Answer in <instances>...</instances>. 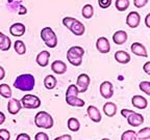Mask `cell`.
Segmentation results:
<instances>
[{
    "instance_id": "1",
    "label": "cell",
    "mask_w": 150,
    "mask_h": 140,
    "mask_svg": "<svg viewBox=\"0 0 150 140\" xmlns=\"http://www.w3.org/2000/svg\"><path fill=\"white\" fill-rule=\"evenodd\" d=\"M35 85V80L33 75L22 74L16 78L14 82V87L21 91H30Z\"/></svg>"
},
{
    "instance_id": "2",
    "label": "cell",
    "mask_w": 150,
    "mask_h": 140,
    "mask_svg": "<svg viewBox=\"0 0 150 140\" xmlns=\"http://www.w3.org/2000/svg\"><path fill=\"white\" fill-rule=\"evenodd\" d=\"M84 55V50L82 47L73 46L67 52V59L74 66H79L82 63V57Z\"/></svg>"
},
{
    "instance_id": "3",
    "label": "cell",
    "mask_w": 150,
    "mask_h": 140,
    "mask_svg": "<svg viewBox=\"0 0 150 140\" xmlns=\"http://www.w3.org/2000/svg\"><path fill=\"white\" fill-rule=\"evenodd\" d=\"M35 125L38 128L41 129H51L54 125L53 118L51 115L46 111H40L38 112L35 116Z\"/></svg>"
},
{
    "instance_id": "4",
    "label": "cell",
    "mask_w": 150,
    "mask_h": 140,
    "mask_svg": "<svg viewBox=\"0 0 150 140\" xmlns=\"http://www.w3.org/2000/svg\"><path fill=\"white\" fill-rule=\"evenodd\" d=\"M41 38L44 41L48 48H55L57 46V36L51 27H44L41 30Z\"/></svg>"
},
{
    "instance_id": "5",
    "label": "cell",
    "mask_w": 150,
    "mask_h": 140,
    "mask_svg": "<svg viewBox=\"0 0 150 140\" xmlns=\"http://www.w3.org/2000/svg\"><path fill=\"white\" fill-rule=\"evenodd\" d=\"M21 105L26 109H37L41 106V100L39 97L33 94H25L21 99Z\"/></svg>"
},
{
    "instance_id": "6",
    "label": "cell",
    "mask_w": 150,
    "mask_h": 140,
    "mask_svg": "<svg viewBox=\"0 0 150 140\" xmlns=\"http://www.w3.org/2000/svg\"><path fill=\"white\" fill-rule=\"evenodd\" d=\"M99 91H100V94L103 99L108 100L114 96V86H112V82L110 81H104L100 84V87H99Z\"/></svg>"
},
{
    "instance_id": "7",
    "label": "cell",
    "mask_w": 150,
    "mask_h": 140,
    "mask_svg": "<svg viewBox=\"0 0 150 140\" xmlns=\"http://www.w3.org/2000/svg\"><path fill=\"white\" fill-rule=\"evenodd\" d=\"M90 82H91V79H90L89 75L87 74H80L77 77V81H76V86L78 87V90L80 92H86L89 88Z\"/></svg>"
},
{
    "instance_id": "8",
    "label": "cell",
    "mask_w": 150,
    "mask_h": 140,
    "mask_svg": "<svg viewBox=\"0 0 150 140\" xmlns=\"http://www.w3.org/2000/svg\"><path fill=\"white\" fill-rule=\"evenodd\" d=\"M141 16L138 12H130L126 17V25L130 28H137L140 25Z\"/></svg>"
},
{
    "instance_id": "9",
    "label": "cell",
    "mask_w": 150,
    "mask_h": 140,
    "mask_svg": "<svg viewBox=\"0 0 150 140\" xmlns=\"http://www.w3.org/2000/svg\"><path fill=\"white\" fill-rule=\"evenodd\" d=\"M130 50H131V52L137 56L145 57V58L148 57L147 49H146V47L144 46L143 44H141V43L136 42V43H134V44H131Z\"/></svg>"
},
{
    "instance_id": "10",
    "label": "cell",
    "mask_w": 150,
    "mask_h": 140,
    "mask_svg": "<svg viewBox=\"0 0 150 140\" xmlns=\"http://www.w3.org/2000/svg\"><path fill=\"white\" fill-rule=\"evenodd\" d=\"M96 48H97V50H98V52H100V53H102V54H106L110 51V44L106 37L101 36L97 40Z\"/></svg>"
},
{
    "instance_id": "11",
    "label": "cell",
    "mask_w": 150,
    "mask_h": 140,
    "mask_svg": "<svg viewBox=\"0 0 150 140\" xmlns=\"http://www.w3.org/2000/svg\"><path fill=\"white\" fill-rule=\"evenodd\" d=\"M127 118V123H128L129 126L131 127H139L144 123V116L140 113H137V112H132L128 116L126 117Z\"/></svg>"
},
{
    "instance_id": "12",
    "label": "cell",
    "mask_w": 150,
    "mask_h": 140,
    "mask_svg": "<svg viewBox=\"0 0 150 140\" xmlns=\"http://www.w3.org/2000/svg\"><path fill=\"white\" fill-rule=\"evenodd\" d=\"M87 113L89 115L90 119L94 123H100L101 119H102V115H101V112L99 111V109L95 106L90 105L87 109Z\"/></svg>"
},
{
    "instance_id": "13",
    "label": "cell",
    "mask_w": 150,
    "mask_h": 140,
    "mask_svg": "<svg viewBox=\"0 0 150 140\" xmlns=\"http://www.w3.org/2000/svg\"><path fill=\"white\" fill-rule=\"evenodd\" d=\"M131 104H132L134 107L143 110V109H146V108H147L148 101H147V99L144 98V97L137 94V96H134L132 98H131Z\"/></svg>"
},
{
    "instance_id": "14",
    "label": "cell",
    "mask_w": 150,
    "mask_h": 140,
    "mask_svg": "<svg viewBox=\"0 0 150 140\" xmlns=\"http://www.w3.org/2000/svg\"><path fill=\"white\" fill-rule=\"evenodd\" d=\"M69 30H70L74 35L80 36V35L83 34L84 31H86V27H84V25L79 21V20H77V19H76V20H75V21L72 23V25L70 26Z\"/></svg>"
},
{
    "instance_id": "15",
    "label": "cell",
    "mask_w": 150,
    "mask_h": 140,
    "mask_svg": "<svg viewBox=\"0 0 150 140\" xmlns=\"http://www.w3.org/2000/svg\"><path fill=\"white\" fill-rule=\"evenodd\" d=\"M22 109L21 102L17 99H11L8 101V104H7V111L8 113H11L12 115H15L17 113H19V111Z\"/></svg>"
},
{
    "instance_id": "16",
    "label": "cell",
    "mask_w": 150,
    "mask_h": 140,
    "mask_svg": "<svg viewBox=\"0 0 150 140\" xmlns=\"http://www.w3.org/2000/svg\"><path fill=\"white\" fill-rule=\"evenodd\" d=\"M26 27L22 23H15L9 27V33L13 36H22L25 33Z\"/></svg>"
},
{
    "instance_id": "17",
    "label": "cell",
    "mask_w": 150,
    "mask_h": 140,
    "mask_svg": "<svg viewBox=\"0 0 150 140\" xmlns=\"http://www.w3.org/2000/svg\"><path fill=\"white\" fill-rule=\"evenodd\" d=\"M49 58H50V53L48 51H46V50H44V51H41L40 53L37 55L35 61H37V63L40 65V66L45 68V66H47L48 63H49Z\"/></svg>"
},
{
    "instance_id": "18",
    "label": "cell",
    "mask_w": 150,
    "mask_h": 140,
    "mask_svg": "<svg viewBox=\"0 0 150 140\" xmlns=\"http://www.w3.org/2000/svg\"><path fill=\"white\" fill-rule=\"evenodd\" d=\"M51 70L54 74L63 75L67 72V64L62 60H54L51 63Z\"/></svg>"
},
{
    "instance_id": "19",
    "label": "cell",
    "mask_w": 150,
    "mask_h": 140,
    "mask_svg": "<svg viewBox=\"0 0 150 140\" xmlns=\"http://www.w3.org/2000/svg\"><path fill=\"white\" fill-rule=\"evenodd\" d=\"M127 32L124 30H117L112 35V42L116 45H123L127 41Z\"/></svg>"
},
{
    "instance_id": "20",
    "label": "cell",
    "mask_w": 150,
    "mask_h": 140,
    "mask_svg": "<svg viewBox=\"0 0 150 140\" xmlns=\"http://www.w3.org/2000/svg\"><path fill=\"white\" fill-rule=\"evenodd\" d=\"M9 10H12L14 13H17L18 15H25L27 13V9L25 6H23L21 1H13L12 3L8 4Z\"/></svg>"
},
{
    "instance_id": "21",
    "label": "cell",
    "mask_w": 150,
    "mask_h": 140,
    "mask_svg": "<svg viewBox=\"0 0 150 140\" xmlns=\"http://www.w3.org/2000/svg\"><path fill=\"white\" fill-rule=\"evenodd\" d=\"M103 112L108 117L115 116L117 113V105L112 102H108L103 105Z\"/></svg>"
},
{
    "instance_id": "22",
    "label": "cell",
    "mask_w": 150,
    "mask_h": 140,
    "mask_svg": "<svg viewBox=\"0 0 150 140\" xmlns=\"http://www.w3.org/2000/svg\"><path fill=\"white\" fill-rule=\"evenodd\" d=\"M115 59L116 61H118L119 63H122V64H126L130 61V55L129 53H127L126 51H117L115 53Z\"/></svg>"
},
{
    "instance_id": "23",
    "label": "cell",
    "mask_w": 150,
    "mask_h": 140,
    "mask_svg": "<svg viewBox=\"0 0 150 140\" xmlns=\"http://www.w3.org/2000/svg\"><path fill=\"white\" fill-rule=\"evenodd\" d=\"M66 102L67 104L73 107H83L84 101L82 99L78 98V96H68L66 97Z\"/></svg>"
},
{
    "instance_id": "24",
    "label": "cell",
    "mask_w": 150,
    "mask_h": 140,
    "mask_svg": "<svg viewBox=\"0 0 150 140\" xmlns=\"http://www.w3.org/2000/svg\"><path fill=\"white\" fill-rule=\"evenodd\" d=\"M12 47V42L7 35L0 31V50L1 51H8Z\"/></svg>"
},
{
    "instance_id": "25",
    "label": "cell",
    "mask_w": 150,
    "mask_h": 140,
    "mask_svg": "<svg viewBox=\"0 0 150 140\" xmlns=\"http://www.w3.org/2000/svg\"><path fill=\"white\" fill-rule=\"evenodd\" d=\"M56 84H57V80H56V78L54 77L53 75H48V76L45 77L44 86L46 87L47 89H49V90L54 89L56 87Z\"/></svg>"
},
{
    "instance_id": "26",
    "label": "cell",
    "mask_w": 150,
    "mask_h": 140,
    "mask_svg": "<svg viewBox=\"0 0 150 140\" xmlns=\"http://www.w3.org/2000/svg\"><path fill=\"white\" fill-rule=\"evenodd\" d=\"M67 126H68V129L71 131V132H78L80 129V123L77 118H75V117H70V118L68 119Z\"/></svg>"
},
{
    "instance_id": "27",
    "label": "cell",
    "mask_w": 150,
    "mask_h": 140,
    "mask_svg": "<svg viewBox=\"0 0 150 140\" xmlns=\"http://www.w3.org/2000/svg\"><path fill=\"white\" fill-rule=\"evenodd\" d=\"M0 96L5 99L12 98V89H11V87L7 84H0Z\"/></svg>"
},
{
    "instance_id": "28",
    "label": "cell",
    "mask_w": 150,
    "mask_h": 140,
    "mask_svg": "<svg viewBox=\"0 0 150 140\" xmlns=\"http://www.w3.org/2000/svg\"><path fill=\"white\" fill-rule=\"evenodd\" d=\"M81 15L84 19H91L94 15V7L91 4H86L83 5L81 9Z\"/></svg>"
},
{
    "instance_id": "29",
    "label": "cell",
    "mask_w": 150,
    "mask_h": 140,
    "mask_svg": "<svg viewBox=\"0 0 150 140\" xmlns=\"http://www.w3.org/2000/svg\"><path fill=\"white\" fill-rule=\"evenodd\" d=\"M130 1L129 0H116L115 6L117 8V10L119 12H125L127 8L129 7Z\"/></svg>"
},
{
    "instance_id": "30",
    "label": "cell",
    "mask_w": 150,
    "mask_h": 140,
    "mask_svg": "<svg viewBox=\"0 0 150 140\" xmlns=\"http://www.w3.org/2000/svg\"><path fill=\"white\" fill-rule=\"evenodd\" d=\"M14 49L19 55H23L26 53V46L23 41H16L14 44Z\"/></svg>"
},
{
    "instance_id": "31",
    "label": "cell",
    "mask_w": 150,
    "mask_h": 140,
    "mask_svg": "<svg viewBox=\"0 0 150 140\" xmlns=\"http://www.w3.org/2000/svg\"><path fill=\"white\" fill-rule=\"evenodd\" d=\"M139 140H148L150 138V128L146 127V128L141 129L139 131V133H137Z\"/></svg>"
},
{
    "instance_id": "32",
    "label": "cell",
    "mask_w": 150,
    "mask_h": 140,
    "mask_svg": "<svg viewBox=\"0 0 150 140\" xmlns=\"http://www.w3.org/2000/svg\"><path fill=\"white\" fill-rule=\"evenodd\" d=\"M121 140H138V136L134 130H127L122 134Z\"/></svg>"
},
{
    "instance_id": "33",
    "label": "cell",
    "mask_w": 150,
    "mask_h": 140,
    "mask_svg": "<svg viewBox=\"0 0 150 140\" xmlns=\"http://www.w3.org/2000/svg\"><path fill=\"white\" fill-rule=\"evenodd\" d=\"M79 94V90H78V87L75 85V84H71L69 85V87L67 88L66 91V97L68 96H78Z\"/></svg>"
},
{
    "instance_id": "34",
    "label": "cell",
    "mask_w": 150,
    "mask_h": 140,
    "mask_svg": "<svg viewBox=\"0 0 150 140\" xmlns=\"http://www.w3.org/2000/svg\"><path fill=\"white\" fill-rule=\"evenodd\" d=\"M140 89L143 91L145 94L150 96V82L149 81H142L139 85Z\"/></svg>"
},
{
    "instance_id": "35",
    "label": "cell",
    "mask_w": 150,
    "mask_h": 140,
    "mask_svg": "<svg viewBox=\"0 0 150 140\" xmlns=\"http://www.w3.org/2000/svg\"><path fill=\"white\" fill-rule=\"evenodd\" d=\"M75 20H76V19L72 18V17H65V18L63 19V25L69 29V28H70V26L72 25V23L75 21Z\"/></svg>"
},
{
    "instance_id": "36",
    "label": "cell",
    "mask_w": 150,
    "mask_h": 140,
    "mask_svg": "<svg viewBox=\"0 0 150 140\" xmlns=\"http://www.w3.org/2000/svg\"><path fill=\"white\" fill-rule=\"evenodd\" d=\"M98 5L101 8H108L112 5V0H98Z\"/></svg>"
},
{
    "instance_id": "37",
    "label": "cell",
    "mask_w": 150,
    "mask_h": 140,
    "mask_svg": "<svg viewBox=\"0 0 150 140\" xmlns=\"http://www.w3.org/2000/svg\"><path fill=\"white\" fill-rule=\"evenodd\" d=\"M0 137L3 140H9L11 138V134H9L8 130L6 129H0Z\"/></svg>"
},
{
    "instance_id": "38",
    "label": "cell",
    "mask_w": 150,
    "mask_h": 140,
    "mask_svg": "<svg viewBox=\"0 0 150 140\" xmlns=\"http://www.w3.org/2000/svg\"><path fill=\"white\" fill-rule=\"evenodd\" d=\"M149 0H134V5L138 8H142L148 3Z\"/></svg>"
},
{
    "instance_id": "39",
    "label": "cell",
    "mask_w": 150,
    "mask_h": 140,
    "mask_svg": "<svg viewBox=\"0 0 150 140\" xmlns=\"http://www.w3.org/2000/svg\"><path fill=\"white\" fill-rule=\"evenodd\" d=\"M35 140H49V137L44 132H39V133L35 134Z\"/></svg>"
},
{
    "instance_id": "40",
    "label": "cell",
    "mask_w": 150,
    "mask_h": 140,
    "mask_svg": "<svg viewBox=\"0 0 150 140\" xmlns=\"http://www.w3.org/2000/svg\"><path fill=\"white\" fill-rule=\"evenodd\" d=\"M16 140H31V139H30V136L28 135V134L20 133L18 136H17V139Z\"/></svg>"
},
{
    "instance_id": "41",
    "label": "cell",
    "mask_w": 150,
    "mask_h": 140,
    "mask_svg": "<svg viewBox=\"0 0 150 140\" xmlns=\"http://www.w3.org/2000/svg\"><path fill=\"white\" fill-rule=\"evenodd\" d=\"M54 140H72V136L69 135V134H65V135H62L56 137Z\"/></svg>"
},
{
    "instance_id": "42",
    "label": "cell",
    "mask_w": 150,
    "mask_h": 140,
    "mask_svg": "<svg viewBox=\"0 0 150 140\" xmlns=\"http://www.w3.org/2000/svg\"><path fill=\"white\" fill-rule=\"evenodd\" d=\"M132 112H134V110H129V109H126V108H125V109H122L121 110V115L123 117H125V118H126V117L128 116L130 113H132Z\"/></svg>"
},
{
    "instance_id": "43",
    "label": "cell",
    "mask_w": 150,
    "mask_h": 140,
    "mask_svg": "<svg viewBox=\"0 0 150 140\" xmlns=\"http://www.w3.org/2000/svg\"><path fill=\"white\" fill-rule=\"evenodd\" d=\"M143 70H144V72H145L147 75H150V61H147V62L144 64Z\"/></svg>"
},
{
    "instance_id": "44",
    "label": "cell",
    "mask_w": 150,
    "mask_h": 140,
    "mask_svg": "<svg viewBox=\"0 0 150 140\" xmlns=\"http://www.w3.org/2000/svg\"><path fill=\"white\" fill-rule=\"evenodd\" d=\"M4 77H5V71H4V69L0 65V81L4 79Z\"/></svg>"
},
{
    "instance_id": "45",
    "label": "cell",
    "mask_w": 150,
    "mask_h": 140,
    "mask_svg": "<svg viewBox=\"0 0 150 140\" xmlns=\"http://www.w3.org/2000/svg\"><path fill=\"white\" fill-rule=\"evenodd\" d=\"M145 25L147 28H150V14H147L145 17Z\"/></svg>"
},
{
    "instance_id": "46",
    "label": "cell",
    "mask_w": 150,
    "mask_h": 140,
    "mask_svg": "<svg viewBox=\"0 0 150 140\" xmlns=\"http://www.w3.org/2000/svg\"><path fill=\"white\" fill-rule=\"evenodd\" d=\"M4 121H5V115L3 112L0 111V125H2Z\"/></svg>"
},
{
    "instance_id": "47",
    "label": "cell",
    "mask_w": 150,
    "mask_h": 140,
    "mask_svg": "<svg viewBox=\"0 0 150 140\" xmlns=\"http://www.w3.org/2000/svg\"><path fill=\"white\" fill-rule=\"evenodd\" d=\"M13 1H15V0H7V2H8V3H12Z\"/></svg>"
},
{
    "instance_id": "48",
    "label": "cell",
    "mask_w": 150,
    "mask_h": 140,
    "mask_svg": "<svg viewBox=\"0 0 150 140\" xmlns=\"http://www.w3.org/2000/svg\"><path fill=\"white\" fill-rule=\"evenodd\" d=\"M101 140H110V139H108V138H102Z\"/></svg>"
},
{
    "instance_id": "49",
    "label": "cell",
    "mask_w": 150,
    "mask_h": 140,
    "mask_svg": "<svg viewBox=\"0 0 150 140\" xmlns=\"http://www.w3.org/2000/svg\"><path fill=\"white\" fill-rule=\"evenodd\" d=\"M0 140H3V139H2V138H1V137H0Z\"/></svg>"
},
{
    "instance_id": "50",
    "label": "cell",
    "mask_w": 150,
    "mask_h": 140,
    "mask_svg": "<svg viewBox=\"0 0 150 140\" xmlns=\"http://www.w3.org/2000/svg\"><path fill=\"white\" fill-rule=\"evenodd\" d=\"M138 140H139V139H138Z\"/></svg>"
}]
</instances>
